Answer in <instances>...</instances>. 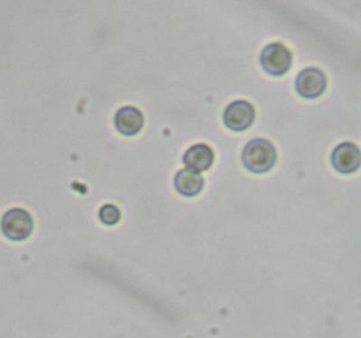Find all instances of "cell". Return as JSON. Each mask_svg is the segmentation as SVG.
Segmentation results:
<instances>
[{
	"mask_svg": "<svg viewBox=\"0 0 361 338\" xmlns=\"http://www.w3.org/2000/svg\"><path fill=\"white\" fill-rule=\"evenodd\" d=\"M277 153L269 140L255 138L245 146L243 152V165L255 174L269 172L275 166Z\"/></svg>",
	"mask_w": 361,
	"mask_h": 338,
	"instance_id": "6da1fadb",
	"label": "cell"
},
{
	"mask_svg": "<svg viewBox=\"0 0 361 338\" xmlns=\"http://www.w3.org/2000/svg\"><path fill=\"white\" fill-rule=\"evenodd\" d=\"M34 223L30 214L22 208H12L5 212L1 222V229L6 238L19 241L27 239Z\"/></svg>",
	"mask_w": 361,
	"mask_h": 338,
	"instance_id": "7a4b0ae2",
	"label": "cell"
},
{
	"mask_svg": "<svg viewBox=\"0 0 361 338\" xmlns=\"http://www.w3.org/2000/svg\"><path fill=\"white\" fill-rule=\"evenodd\" d=\"M292 54L288 47L276 42L264 48L260 56V64L267 73L281 76L288 73L292 66Z\"/></svg>",
	"mask_w": 361,
	"mask_h": 338,
	"instance_id": "3957f363",
	"label": "cell"
},
{
	"mask_svg": "<svg viewBox=\"0 0 361 338\" xmlns=\"http://www.w3.org/2000/svg\"><path fill=\"white\" fill-rule=\"evenodd\" d=\"M256 111L252 104L243 99L231 102L226 108L224 120L226 126L232 131L241 132L247 130L253 124Z\"/></svg>",
	"mask_w": 361,
	"mask_h": 338,
	"instance_id": "277c9868",
	"label": "cell"
},
{
	"mask_svg": "<svg viewBox=\"0 0 361 338\" xmlns=\"http://www.w3.org/2000/svg\"><path fill=\"white\" fill-rule=\"evenodd\" d=\"M327 86V78L322 71L309 67L300 72L295 80L298 95L305 99H315L321 96Z\"/></svg>",
	"mask_w": 361,
	"mask_h": 338,
	"instance_id": "5b68a950",
	"label": "cell"
},
{
	"mask_svg": "<svg viewBox=\"0 0 361 338\" xmlns=\"http://www.w3.org/2000/svg\"><path fill=\"white\" fill-rule=\"evenodd\" d=\"M331 165L338 173L350 175L360 169L361 151L357 145L343 143L338 145L331 153Z\"/></svg>",
	"mask_w": 361,
	"mask_h": 338,
	"instance_id": "8992f818",
	"label": "cell"
},
{
	"mask_svg": "<svg viewBox=\"0 0 361 338\" xmlns=\"http://www.w3.org/2000/svg\"><path fill=\"white\" fill-rule=\"evenodd\" d=\"M116 128L124 136H134L144 125V116L134 106H124L118 109L114 116Z\"/></svg>",
	"mask_w": 361,
	"mask_h": 338,
	"instance_id": "52a82bcc",
	"label": "cell"
},
{
	"mask_svg": "<svg viewBox=\"0 0 361 338\" xmlns=\"http://www.w3.org/2000/svg\"><path fill=\"white\" fill-rule=\"evenodd\" d=\"M183 161L189 169L196 172L206 171L214 164V150L204 143L192 145L185 151Z\"/></svg>",
	"mask_w": 361,
	"mask_h": 338,
	"instance_id": "ba28073f",
	"label": "cell"
},
{
	"mask_svg": "<svg viewBox=\"0 0 361 338\" xmlns=\"http://www.w3.org/2000/svg\"><path fill=\"white\" fill-rule=\"evenodd\" d=\"M176 191L185 198H192L200 194L204 186V179L199 172L185 169L177 172L175 176Z\"/></svg>",
	"mask_w": 361,
	"mask_h": 338,
	"instance_id": "9c48e42d",
	"label": "cell"
},
{
	"mask_svg": "<svg viewBox=\"0 0 361 338\" xmlns=\"http://www.w3.org/2000/svg\"><path fill=\"white\" fill-rule=\"evenodd\" d=\"M99 217L106 225H114L121 219V211L113 205H105L99 212Z\"/></svg>",
	"mask_w": 361,
	"mask_h": 338,
	"instance_id": "30bf717a",
	"label": "cell"
}]
</instances>
